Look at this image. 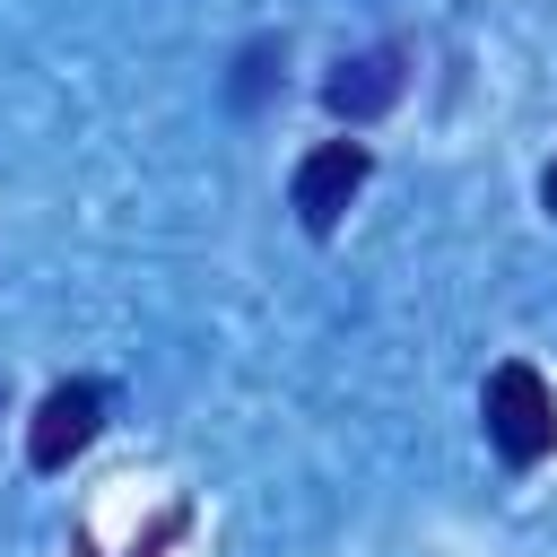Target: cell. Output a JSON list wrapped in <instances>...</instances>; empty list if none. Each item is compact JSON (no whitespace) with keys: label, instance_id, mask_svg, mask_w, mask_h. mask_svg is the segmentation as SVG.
Returning <instances> with one entry per match:
<instances>
[{"label":"cell","instance_id":"3957f363","mask_svg":"<svg viewBox=\"0 0 557 557\" xmlns=\"http://www.w3.org/2000/svg\"><path fill=\"white\" fill-rule=\"evenodd\" d=\"M96 426H104V392L96 383H61V392H44V409L26 426V461L35 470H70L96 444Z\"/></svg>","mask_w":557,"mask_h":557},{"label":"cell","instance_id":"5b68a950","mask_svg":"<svg viewBox=\"0 0 557 557\" xmlns=\"http://www.w3.org/2000/svg\"><path fill=\"white\" fill-rule=\"evenodd\" d=\"M540 200H548V209H557V157H548V174H540Z\"/></svg>","mask_w":557,"mask_h":557},{"label":"cell","instance_id":"8992f818","mask_svg":"<svg viewBox=\"0 0 557 557\" xmlns=\"http://www.w3.org/2000/svg\"><path fill=\"white\" fill-rule=\"evenodd\" d=\"M0 400H9V392H0Z\"/></svg>","mask_w":557,"mask_h":557},{"label":"cell","instance_id":"7a4b0ae2","mask_svg":"<svg viewBox=\"0 0 557 557\" xmlns=\"http://www.w3.org/2000/svg\"><path fill=\"white\" fill-rule=\"evenodd\" d=\"M366 174H374V157H366L357 139H322V148L296 165V218H305L313 235H331V226H339V209L366 191Z\"/></svg>","mask_w":557,"mask_h":557},{"label":"cell","instance_id":"6da1fadb","mask_svg":"<svg viewBox=\"0 0 557 557\" xmlns=\"http://www.w3.org/2000/svg\"><path fill=\"white\" fill-rule=\"evenodd\" d=\"M487 444L505 453V461H548L557 453V400H548V383H540V366H522V357H505L496 374H487Z\"/></svg>","mask_w":557,"mask_h":557},{"label":"cell","instance_id":"277c9868","mask_svg":"<svg viewBox=\"0 0 557 557\" xmlns=\"http://www.w3.org/2000/svg\"><path fill=\"white\" fill-rule=\"evenodd\" d=\"M400 78H409V61L383 44V52H357V61H339V70L322 78V104H331L339 122H374V113L400 96Z\"/></svg>","mask_w":557,"mask_h":557}]
</instances>
